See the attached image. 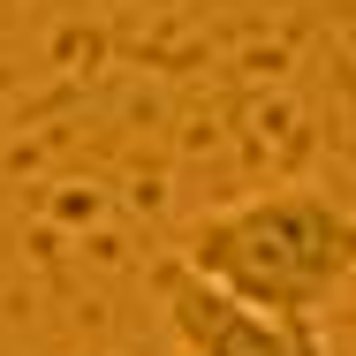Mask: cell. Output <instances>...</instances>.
Here are the masks:
<instances>
[{
  "instance_id": "cell-2",
  "label": "cell",
  "mask_w": 356,
  "mask_h": 356,
  "mask_svg": "<svg viewBox=\"0 0 356 356\" xmlns=\"http://www.w3.org/2000/svg\"><path fill=\"white\" fill-rule=\"evenodd\" d=\"M159 318L175 334V356H326L318 318H281V311L235 303L182 258L159 266Z\"/></svg>"
},
{
  "instance_id": "cell-1",
  "label": "cell",
  "mask_w": 356,
  "mask_h": 356,
  "mask_svg": "<svg viewBox=\"0 0 356 356\" xmlns=\"http://www.w3.org/2000/svg\"><path fill=\"white\" fill-rule=\"evenodd\" d=\"M175 258L213 288H227L235 303L318 318L356 281V213L326 190H258L243 205L197 213Z\"/></svg>"
}]
</instances>
